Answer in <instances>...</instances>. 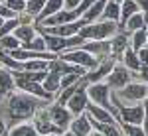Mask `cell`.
<instances>
[{
    "label": "cell",
    "mask_w": 148,
    "mask_h": 136,
    "mask_svg": "<svg viewBox=\"0 0 148 136\" xmlns=\"http://www.w3.org/2000/svg\"><path fill=\"white\" fill-rule=\"evenodd\" d=\"M123 130L126 136H148L144 126L140 124H130V122H123Z\"/></svg>",
    "instance_id": "1f68e13d"
},
{
    "label": "cell",
    "mask_w": 148,
    "mask_h": 136,
    "mask_svg": "<svg viewBox=\"0 0 148 136\" xmlns=\"http://www.w3.org/2000/svg\"><path fill=\"white\" fill-rule=\"evenodd\" d=\"M87 114L93 116L95 120H99V122H109V124H114V116L111 111H107V109H103L99 105H95V103H89L87 105Z\"/></svg>",
    "instance_id": "9a60e30c"
},
{
    "label": "cell",
    "mask_w": 148,
    "mask_h": 136,
    "mask_svg": "<svg viewBox=\"0 0 148 136\" xmlns=\"http://www.w3.org/2000/svg\"><path fill=\"white\" fill-rule=\"evenodd\" d=\"M114 99V97H113ZM114 105L119 107V113H121V118L123 122H130V124H140L144 122V107L142 105H134V107H125L114 99Z\"/></svg>",
    "instance_id": "ba28073f"
},
{
    "label": "cell",
    "mask_w": 148,
    "mask_h": 136,
    "mask_svg": "<svg viewBox=\"0 0 148 136\" xmlns=\"http://www.w3.org/2000/svg\"><path fill=\"white\" fill-rule=\"evenodd\" d=\"M20 45H22V42H20L14 34H8V36H4V38H0V47H2L6 53H10V51H14V49H18Z\"/></svg>",
    "instance_id": "4316f807"
},
{
    "label": "cell",
    "mask_w": 148,
    "mask_h": 136,
    "mask_svg": "<svg viewBox=\"0 0 148 136\" xmlns=\"http://www.w3.org/2000/svg\"><path fill=\"white\" fill-rule=\"evenodd\" d=\"M0 16L4 18V20H12V18H18V14L12 10V8H8L4 2H0Z\"/></svg>",
    "instance_id": "e575fe53"
},
{
    "label": "cell",
    "mask_w": 148,
    "mask_h": 136,
    "mask_svg": "<svg viewBox=\"0 0 148 136\" xmlns=\"http://www.w3.org/2000/svg\"><path fill=\"white\" fill-rule=\"evenodd\" d=\"M46 2L47 0H26V14L38 18V16L42 14V10H44Z\"/></svg>",
    "instance_id": "f1b7e54d"
},
{
    "label": "cell",
    "mask_w": 148,
    "mask_h": 136,
    "mask_svg": "<svg viewBox=\"0 0 148 136\" xmlns=\"http://www.w3.org/2000/svg\"><path fill=\"white\" fill-rule=\"evenodd\" d=\"M107 2H109V0H97V2L93 4L91 8H89V10L83 14V20H85L87 24L97 22V20H99V18L103 16V12H105V6H107Z\"/></svg>",
    "instance_id": "ac0fdd59"
},
{
    "label": "cell",
    "mask_w": 148,
    "mask_h": 136,
    "mask_svg": "<svg viewBox=\"0 0 148 136\" xmlns=\"http://www.w3.org/2000/svg\"><path fill=\"white\" fill-rule=\"evenodd\" d=\"M111 45H113V53L111 55L116 59V57H123L125 51L128 49V38L125 34H114L113 40H111Z\"/></svg>",
    "instance_id": "d6986e66"
},
{
    "label": "cell",
    "mask_w": 148,
    "mask_h": 136,
    "mask_svg": "<svg viewBox=\"0 0 148 136\" xmlns=\"http://www.w3.org/2000/svg\"><path fill=\"white\" fill-rule=\"evenodd\" d=\"M63 8H65V0H47L46 6H44V10H42V14L38 16V22H44L46 18L53 16V14H57V12H61Z\"/></svg>",
    "instance_id": "e0dca14e"
},
{
    "label": "cell",
    "mask_w": 148,
    "mask_h": 136,
    "mask_svg": "<svg viewBox=\"0 0 148 136\" xmlns=\"http://www.w3.org/2000/svg\"><path fill=\"white\" fill-rule=\"evenodd\" d=\"M87 87H89V79L83 77L79 89L75 91L73 97L67 101V109L75 114V116H79V114H83L85 111H87V105H89V93H87Z\"/></svg>",
    "instance_id": "277c9868"
},
{
    "label": "cell",
    "mask_w": 148,
    "mask_h": 136,
    "mask_svg": "<svg viewBox=\"0 0 148 136\" xmlns=\"http://www.w3.org/2000/svg\"><path fill=\"white\" fill-rule=\"evenodd\" d=\"M146 26H148V18L142 12H136L134 16H130L125 24V28L128 32H136V30H142V28H146Z\"/></svg>",
    "instance_id": "603a6c76"
},
{
    "label": "cell",
    "mask_w": 148,
    "mask_h": 136,
    "mask_svg": "<svg viewBox=\"0 0 148 136\" xmlns=\"http://www.w3.org/2000/svg\"><path fill=\"white\" fill-rule=\"evenodd\" d=\"M130 44H132V49H134V51H140V49H142V47H144V45L148 44L146 28H142V30H136V32H132Z\"/></svg>",
    "instance_id": "484cf974"
},
{
    "label": "cell",
    "mask_w": 148,
    "mask_h": 136,
    "mask_svg": "<svg viewBox=\"0 0 148 136\" xmlns=\"http://www.w3.org/2000/svg\"><path fill=\"white\" fill-rule=\"evenodd\" d=\"M138 57H140L142 65H148V45H144V47L138 51Z\"/></svg>",
    "instance_id": "d590c367"
},
{
    "label": "cell",
    "mask_w": 148,
    "mask_h": 136,
    "mask_svg": "<svg viewBox=\"0 0 148 136\" xmlns=\"http://www.w3.org/2000/svg\"><path fill=\"white\" fill-rule=\"evenodd\" d=\"M42 36L46 38L47 51H51V53L69 51L71 47H81V45L85 44V40H83L79 34L71 36V38H63V36H53V34H47V32H42Z\"/></svg>",
    "instance_id": "3957f363"
},
{
    "label": "cell",
    "mask_w": 148,
    "mask_h": 136,
    "mask_svg": "<svg viewBox=\"0 0 148 136\" xmlns=\"http://www.w3.org/2000/svg\"><path fill=\"white\" fill-rule=\"evenodd\" d=\"M22 47H26V49H34V51H47V42H46V38L40 34V36H36L32 42L24 44Z\"/></svg>",
    "instance_id": "4dcf8cb0"
},
{
    "label": "cell",
    "mask_w": 148,
    "mask_h": 136,
    "mask_svg": "<svg viewBox=\"0 0 148 136\" xmlns=\"http://www.w3.org/2000/svg\"><path fill=\"white\" fill-rule=\"evenodd\" d=\"M123 61H125V65L130 69V71H140V69H142V61H140V57H138V51H134L132 47H128L125 51Z\"/></svg>",
    "instance_id": "7402d4cb"
},
{
    "label": "cell",
    "mask_w": 148,
    "mask_h": 136,
    "mask_svg": "<svg viewBox=\"0 0 148 136\" xmlns=\"http://www.w3.org/2000/svg\"><path fill=\"white\" fill-rule=\"evenodd\" d=\"M14 87H16L14 73H10L8 69H4V67H0V97H8V95H12Z\"/></svg>",
    "instance_id": "2e32d148"
},
{
    "label": "cell",
    "mask_w": 148,
    "mask_h": 136,
    "mask_svg": "<svg viewBox=\"0 0 148 136\" xmlns=\"http://www.w3.org/2000/svg\"><path fill=\"white\" fill-rule=\"evenodd\" d=\"M61 136H75V134H73V132L69 130V132H63V134H61Z\"/></svg>",
    "instance_id": "7bdbcfd3"
},
{
    "label": "cell",
    "mask_w": 148,
    "mask_h": 136,
    "mask_svg": "<svg viewBox=\"0 0 148 136\" xmlns=\"http://www.w3.org/2000/svg\"><path fill=\"white\" fill-rule=\"evenodd\" d=\"M119 97L128 99V101H144L148 97V85L142 83V81H138V83H128L126 87L121 89Z\"/></svg>",
    "instance_id": "8fae6325"
},
{
    "label": "cell",
    "mask_w": 148,
    "mask_h": 136,
    "mask_svg": "<svg viewBox=\"0 0 148 136\" xmlns=\"http://www.w3.org/2000/svg\"><path fill=\"white\" fill-rule=\"evenodd\" d=\"M0 2H4V0H0Z\"/></svg>",
    "instance_id": "c3c4849f"
},
{
    "label": "cell",
    "mask_w": 148,
    "mask_h": 136,
    "mask_svg": "<svg viewBox=\"0 0 148 136\" xmlns=\"http://www.w3.org/2000/svg\"><path fill=\"white\" fill-rule=\"evenodd\" d=\"M49 61L47 59H30L24 61V71H47Z\"/></svg>",
    "instance_id": "f546056e"
},
{
    "label": "cell",
    "mask_w": 148,
    "mask_h": 136,
    "mask_svg": "<svg viewBox=\"0 0 148 136\" xmlns=\"http://www.w3.org/2000/svg\"><path fill=\"white\" fill-rule=\"evenodd\" d=\"M142 107H144V122H142V126H144V130H146V134H148V97L144 99Z\"/></svg>",
    "instance_id": "8d00e7d4"
},
{
    "label": "cell",
    "mask_w": 148,
    "mask_h": 136,
    "mask_svg": "<svg viewBox=\"0 0 148 136\" xmlns=\"http://www.w3.org/2000/svg\"><path fill=\"white\" fill-rule=\"evenodd\" d=\"M14 36L22 42V45L24 44H28V42H32L36 36V30H34V26H30V24H20L16 30H14Z\"/></svg>",
    "instance_id": "44dd1931"
},
{
    "label": "cell",
    "mask_w": 148,
    "mask_h": 136,
    "mask_svg": "<svg viewBox=\"0 0 148 136\" xmlns=\"http://www.w3.org/2000/svg\"><path fill=\"white\" fill-rule=\"evenodd\" d=\"M42 85H44V89H46L47 93L53 95V93H57V91H61V75L56 73V71H49Z\"/></svg>",
    "instance_id": "cb8c5ba5"
},
{
    "label": "cell",
    "mask_w": 148,
    "mask_h": 136,
    "mask_svg": "<svg viewBox=\"0 0 148 136\" xmlns=\"http://www.w3.org/2000/svg\"><path fill=\"white\" fill-rule=\"evenodd\" d=\"M136 12H140V6H138L136 0H123V2H121V22H123V26H125L126 20H128L130 16H134Z\"/></svg>",
    "instance_id": "ffe728a7"
},
{
    "label": "cell",
    "mask_w": 148,
    "mask_h": 136,
    "mask_svg": "<svg viewBox=\"0 0 148 136\" xmlns=\"http://www.w3.org/2000/svg\"><path fill=\"white\" fill-rule=\"evenodd\" d=\"M10 136H40V134H38V130H36L34 124L24 122V124H16L14 126V128L10 130Z\"/></svg>",
    "instance_id": "83f0119b"
},
{
    "label": "cell",
    "mask_w": 148,
    "mask_h": 136,
    "mask_svg": "<svg viewBox=\"0 0 148 136\" xmlns=\"http://www.w3.org/2000/svg\"><path fill=\"white\" fill-rule=\"evenodd\" d=\"M38 101L34 99V95H12L10 103H8V113L14 120L20 118H30L38 113Z\"/></svg>",
    "instance_id": "6da1fadb"
},
{
    "label": "cell",
    "mask_w": 148,
    "mask_h": 136,
    "mask_svg": "<svg viewBox=\"0 0 148 136\" xmlns=\"http://www.w3.org/2000/svg\"><path fill=\"white\" fill-rule=\"evenodd\" d=\"M61 59H65L69 63H75V65H81V67H85V69H95L99 65V59L93 53L85 51L83 47H73L69 51H63Z\"/></svg>",
    "instance_id": "5b68a950"
},
{
    "label": "cell",
    "mask_w": 148,
    "mask_h": 136,
    "mask_svg": "<svg viewBox=\"0 0 148 136\" xmlns=\"http://www.w3.org/2000/svg\"><path fill=\"white\" fill-rule=\"evenodd\" d=\"M87 93H89V101L95 103V105H99L103 109H107V111H111L113 113V105H111V87L107 85V83H89V87H87Z\"/></svg>",
    "instance_id": "8992f818"
},
{
    "label": "cell",
    "mask_w": 148,
    "mask_h": 136,
    "mask_svg": "<svg viewBox=\"0 0 148 136\" xmlns=\"http://www.w3.org/2000/svg\"><path fill=\"white\" fill-rule=\"evenodd\" d=\"M4 4H6L8 8H12L16 14L26 12V0H4Z\"/></svg>",
    "instance_id": "836d02e7"
},
{
    "label": "cell",
    "mask_w": 148,
    "mask_h": 136,
    "mask_svg": "<svg viewBox=\"0 0 148 136\" xmlns=\"http://www.w3.org/2000/svg\"><path fill=\"white\" fill-rule=\"evenodd\" d=\"M77 20H81V14L77 12V8L75 10H61L53 16L46 18L44 22H40V26H61V24H71V22H77Z\"/></svg>",
    "instance_id": "7c38bea8"
},
{
    "label": "cell",
    "mask_w": 148,
    "mask_h": 136,
    "mask_svg": "<svg viewBox=\"0 0 148 136\" xmlns=\"http://www.w3.org/2000/svg\"><path fill=\"white\" fill-rule=\"evenodd\" d=\"M138 79L142 83H148V65H142V69L138 71Z\"/></svg>",
    "instance_id": "f35d334b"
},
{
    "label": "cell",
    "mask_w": 148,
    "mask_h": 136,
    "mask_svg": "<svg viewBox=\"0 0 148 136\" xmlns=\"http://www.w3.org/2000/svg\"><path fill=\"white\" fill-rule=\"evenodd\" d=\"M114 2H119V4H121V2H123V0H114Z\"/></svg>",
    "instance_id": "bcb514c9"
},
{
    "label": "cell",
    "mask_w": 148,
    "mask_h": 136,
    "mask_svg": "<svg viewBox=\"0 0 148 136\" xmlns=\"http://www.w3.org/2000/svg\"><path fill=\"white\" fill-rule=\"evenodd\" d=\"M6 22V20H4V18H2V16H0V26H2V24Z\"/></svg>",
    "instance_id": "ee69618b"
},
{
    "label": "cell",
    "mask_w": 148,
    "mask_h": 136,
    "mask_svg": "<svg viewBox=\"0 0 148 136\" xmlns=\"http://www.w3.org/2000/svg\"><path fill=\"white\" fill-rule=\"evenodd\" d=\"M89 136H105V134H103V132H99V130H93Z\"/></svg>",
    "instance_id": "b9f144b4"
},
{
    "label": "cell",
    "mask_w": 148,
    "mask_h": 136,
    "mask_svg": "<svg viewBox=\"0 0 148 136\" xmlns=\"http://www.w3.org/2000/svg\"><path fill=\"white\" fill-rule=\"evenodd\" d=\"M0 136H6V122L0 118Z\"/></svg>",
    "instance_id": "60d3db41"
},
{
    "label": "cell",
    "mask_w": 148,
    "mask_h": 136,
    "mask_svg": "<svg viewBox=\"0 0 148 136\" xmlns=\"http://www.w3.org/2000/svg\"><path fill=\"white\" fill-rule=\"evenodd\" d=\"M83 0H65V10H75V8H79V4Z\"/></svg>",
    "instance_id": "74e56055"
},
{
    "label": "cell",
    "mask_w": 148,
    "mask_h": 136,
    "mask_svg": "<svg viewBox=\"0 0 148 136\" xmlns=\"http://www.w3.org/2000/svg\"><path fill=\"white\" fill-rule=\"evenodd\" d=\"M20 26V18H12V20H6V22L0 26V38H4V36L8 34H14V30Z\"/></svg>",
    "instance_id": "d6a6232c"
},
{
    "label": "cell",
    "mask_w": 148,
    "mask_h": 136,
    "mask_svg": "<svg viewBox=\"0 0 148 136\" xmlns=\"http://www.w3.org/2000/svg\"><path fill=\"white\" fill-rule=\"evenodd\" d=\"M146 34H148V26H146Z\"/></svg>",
    "instance_id": "7dc6e473"
},
{
    "label": "cell",
    "mask_w": 148,
    "mask_h": 136,
    "mask_svg": "<svg viewBox=\"0 0 148 136\" xmlns=\"http://www.w3.org/2000/svg\"><path fill=\"white\" fill-rule=\"evenodd\" d=\"M69 130L75 136H89L93 132V124H91L89 114L83 113V114H79V116H75L73 122H71V126H69Z\"/></svg>",
    "instance_id": "5bb4252c"
},
{
    "label": "cell",
    "mask_w": 148,
    "mask_h": 136,
    "mask_svg": "<svg viewBox=\"0 0 148 136\" xmlns=\"http://www.w3.org/2000/svg\"><path fill=\"white\" fill-rule=\"evenodd\" d=\"M136 2H138V6H140V12L148 18V0H136Z\"/></svg>",
    "instance_id": "ab89813d"
},
{
    "label": "cell",
    "mask_w": 148,
    "mask_h": 136,
    "mask_svg": "<svg viewBox=\"0 0 148 136\" xmlns=\"http://www.w3.org/2000/svg\"><path fill=\"white\" fill-rule=\"evenodd\" d=\"M40 136H59V134H40Z\"/></svg>",
    "instance_id": "f6af8a7d"
},
{
    "label": "cell",
    "mask_w": 148,
    "mask_h": 136,
    "mask_svg": "<svg viewBox=\"0 0 148 136\" xmlns=\"http://www.w3.org/2000/svg\"><path fill=\"white\" fill-rule=\"evenodd\" d=\"M49 118L56 122L61 130H65V128H69L71 126V122H73V113L69 111L67 107H63V105H51L49 107Z\"/></svg>",
    "instance_id": "30bf717a"
},
{
    "label": "cell",
    "mask_w": 148,
    "mask_h": 136,
    "mask_svg": "<svg viewBox=\"0 0 148 136\" xmlns=\"http://www.w3.org/2000/svg\"><path fill=\"white\" fill-rule=\"evenodd\" d=\"M103 20H113V22H119L121 20V4L114 2V0H109L107 6H105V12L101 16Z\"/></svg>",
    "instance_id": "d4e9b609"
},
{
    "label": "cell",
    "mask_w": 148,
    "mask_h": 136,
    "mask_svg": "<svg viewBox=\"0 0 148 136\" xmlns=\"http://www.w3.org/2000/svg\"><path fill=\"white\" fill-rule=\"evenodd\" d=\"M130 83V69L126 65H114L113 71L107 75V85L111 89H123Z\"/></svg>",
    "instance_id": "9c48e42d"
},
{
    "label": "cell",
    "mask_w": 148,
    "mask_h": 136,
    "mask_svg": "<svg viewBox=\"0 0 148 136\" xmlns=\"http://www.w3.org/2000/svg\"><path fill=\"white\" fill-rule=\"evenodd\" d=\"M113 67H114V57L113 55H111V57H105V59L99 61V65L93 69L91 73H87L85 77L89 79V83H99L101 79H107V75L113 71Z\"/></svg>",
    "instance_id": "4fadbf2b"
},
{
    "label": "cell",
    "mask_w": 148,
    "mask_h": 136,
    "mask_svg": "<svg viewBox=\"0 0 148 136\" xmlns=\"http://www.w3.org/2000/svg\"><path fill=\"white\" fill-rule=\"evenodd\" d=\"M119 26L113 20H103V22H93V24H85L81 28L79 36L85 42H91V40H109L111 36L116 34Z\"/></svg>",
    "instance_id": "7a4b0ae2"
},
{
    "label": "cell",
    "mask_w": 148,
    "mask_h": 136,
    "mask_svg": "<svg viewBox=\"0 0 148 136\" xmlns=\"http://www.w3.org/2000/svg\"><path fill=\"white\" fill-rule=\"evenodd\" d=\"M85 20L81 18L77 22L71 24H61V26H40V32H47V34L53 36H63V38H71V36H77L81 32V28L85 26Z\"/></svg>",
    "instance_id": "52a82bcc"
}]
</instances>
